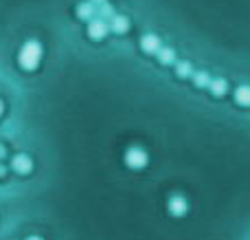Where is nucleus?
<instances>
[{
  "label": "nucleus",
  "mask_w": 250,
  "mask_h": 240,
  "mask_svg": "<svg viewBox=\"0 0 250 240\" xmlns=\"http://www.w3.org/2000/svg\"><path fill=\"white\" fill-rule=\"evenodd\" d=\"M11 170L18 172V174H29V172L33 170V161H31V157H26V154H16V157L11 159Z\"/></svg>",
  "instance_id": "obj_4"
},
{
  "label": "nucleus",
  "mask_w": 250,
  "mask_h": 240,
  "mask_svg": "<svg viewBox=\"0 0 250 240\" xmlns=\"http://www.w3.org/2000/svg\"><path fill=\"white\" fill-rule=\"evenodd\" d=\"M235 101L239 106H250V86H239L235 91Z\"/></svg>",
  "instance_id": "obj_12"
},
{
  "label": "nucleus",
  "mask_w": 250,
  "mask_h": 240,
  "mask_svg": "<svg viewBox=\"0 0 250 240\" xmlns=\"http://www.w3.org/2000/svg\"><path fill=\"white\" fill-rule=\"evenodd\" d=\"M160 38L158 35H154V33H147V35H143L141 38V48L145 53H149V55H156V53L160 51Z\"/></svg>",
  "instance_id": "obj_5"
},
{
  "label": "nucleus",
  "mask_w": 250,
  "mask_h": 240,
  "mask_svg": "<svg viewBox=\"0 0 250 240\" xmlns=\"http://www.w3.org/2000/svg\"><path fill=\"white\" fill-rule=\"evenodd\" d=\"M125 163H127L132 170H143L147 166V152L141 148H129L125 152Z\"/></svg>",
  "instance_id": "obj_2"
},
{
  "label": "nucleus",
  "mask_w": 250,
  "mask_h": 240,
  "mask_svg": "<svg viewBox=\"0 0 250 240\" xmlns=\"http://www.w3.org/2000/svg\"><path fill=\"white\" fill-rule=\"evenodd\" d=\"M95 2H82L77 7V18H82V20H90V18H95Z\"/></svg>",
  "instance_id": "obj_10"
},
{
  "label": "nucleus",
  "mask_w": 250,
  "mask_h": 240,
  "mask_svg": "<svg viewBox=\"0 0 250 240\" xmlns=\"http://www.w3.org/2000/svg\"><path fill=\"white\" fill-rule=\"evenodd\" d=\"M26 240H42V238H38V236H33V238H26Z\"/></svg>",
  "instance_id": "obj_18"
},
{
  "label": "nucleus",
  "mask_w": 250,
  "mask_h": 240,
  "mask_svg": "<svg viewBox=\"0 0 250 240\" xmlns=\"http://www.w3.org/2000/svg\"><path fill=\"white\" fill-rule=\"evenodd\" d=\"M226 88H229L226 79H222V77H211V84H208V91H211L215 97L226 95Z\"/></svg>",
  "instance_id": "obj_9"
},
{
  "label": "nucleus",
  "mask_w": 250,
  "mask_h": 240,
  "mask_svg": "<svg viewBox=\"0 0 250 240\" xmlns=\"http://www.w3.org/2000/svg\"><path fill=\"white\" fill-rule=\"evenodd\" d=\"M42 62V44L35 42V40H29L24 47L18 53V64L24 71H35Z\"/></svg>",
  "instance_id": "obj_1"
},
{
  "label": "nucleus",
  "mask_w": 250,
  "mask_h": 240,
  "mask_svg": "<svg viewBox=\"0 0 250 240\" xmlns=\"http://www.w3.org/2000/svg\"><path fill=\"white\" fill-rule=\"evenodd\" d=\"M176 75L178 77H191L193 75V66L189 64V62H176Z\"/></svg>",
  "instance_id": "obj_13"
},
{
  "label": "nucleus",
  "mask_w": 250,
  "mask_h": 240,
  "mask_svg": "<svg viewBox=\"0 0 250 240\" xmlns=\"http://www.w3.org/2000/svg\"><path fill=\"white\" fill-rule=\"evenodd\" d=\"M99 16L101 18H112L114 16V7L112 4H108V2H104V4H99Z\"/></svg>",
  "instance_id": "obj_14"
},
{
  "label": "nucleus",
  "mask_w": 250,
  "mask_h": 240,
  "mask_svg": "<svg viewBox=\"0 0 250 240\" xmlns=\"http://www.w3.org/2000/svg\"><path fill=\"white\" fill-rule=\"evenodd\" d=\"M2 110H4V106H2V101H0V115H2Z\"/></svg>",
  "instance_id": "obj_17"
},
{
  "label": "nucleus",
  "mask_w": 250,
  "mask_h": 240,
  "mask_svg": "<svg viewBox=\"0 0 250 240\" xmlns=\"http://www.w3.org/2000/svg\"><path fill=\"white\" fill-rule=\"evenodd\" d=\"M0 174H4V168H0Z\"/></svg>",
  "instance_id": "obj_19"
},
{
  "label": "nucleus",
  "mask_w": 250,
  "mask_h": 240,
  "mask_svg": "<svg viewBox=\"0 0 250 240\" xmlns=\"http://www.w3.org/2000/svg\"><path fill=\"white\" fill-rule=\"evenodd\" d=\"M156 57H158V62L160 64H165V66L176 64V51L169 48V47H160V51L156 53Z\"/></svg>",
  "instance_id": "obj_8"
},
{
  "label": "nucleus",
  "mask_w": 250,
  "mask_h": 240,
  "mask_svg": "<svg viewBox=\"0 0 250 240\" xmlns=\"http://www.w3.org/2000/svg\"><path fill=\"white\" fill-rule=\"evenodd\" d=\"M90 2H95V4H104V2H108V0H90Z\"/></svg>",
  "instance_id": "obj_15"
},
{
  "label": "nucleus",
  "mask_w": 250,
  "mask_h": 240,
  "mask_svg": "<svg viewBox=\"0 0 250 240\" xmlns=\"http://www.w3.org/2000/svg\"><path fill=\"white\" fill-rule=\"evenodd\" d=\"M187 210H189V205H187V201L182 196H171L169 198V212H171L173 216H185Z\"/></svg>",
  "instance_id": "obj_6"
},
{
  "label": "nucleus",
  "mask_w": 250,
  "mask_h": 240,
  "mask_svg": "<svg viewBox=\"0 0 250 240\" xmlns=\"http://www.w3.org/2000/svg\"><path fill=\"white\" fill-rule=\"evenodd\" d=\"M4 157V148H2V145H0V159H2Z\"/></svg>",
  "instance_id": "obj_16"
},
{
  "label": "nucleus",
  "mask_w": 250,
  "mask_h": 240,
  "mask_svg": "<svg viewBox=\"0 0 250 240\" xmlns=\"http://www.w3.org/2000/svg\"><path fill=\"white\" fill-rule=\"evenodd\" d=\"M108 29H110V24H105L104 18H92V20H88V35H90L92 40H104L105 35H108Z\"/></svg>",
  "instance_id": "obj_3"
},
{
  "label": "nucleus",
  "mask_w": 250,
  "mask_h": 240,
  "mask_svg": "<svg viewBox=\"0 0 250 240\" xmlns=\"http://www.w3.org/2000/svg\"><path fill=\"white\" fill-rule=\"evenodd\" d=\"M110 29H112L114 33H125V31L129 29V20L125 16H117V13H114V16L110 18Z\"/></svg>",
  "instance_id": "obj_7"
},
{
  "label": "nucleus",
  "mask_w": 250,
  "mask_h": 240,
  "mask_svg": "<svg viewBox=\"0 0 250 240\" xmlns=\"http://www.w3.org/2000/svg\"><path fill=\"white\" fill-rule=\"evenodd\" d=\"M191 79H193V84L198 88H208V84H211V75L204 73V71H195V73L191 75Z\"/></svg>",
  "instance_id": "obj_11"
}]
</instances>
